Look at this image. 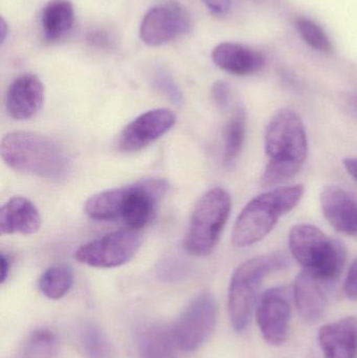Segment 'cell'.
Returning <instances> with one entry per match:
<instances>
[{
  "instance_id": "1",
  "label": "cell",
  "mask_w": 357,
  "mask_h": 358,
  "mask_svg": "<svg viewBox=\"0 0 357 358\" xmlns=\"http://www.w3.org/2000/svg\"><path fill=\"white\" fill-rule=\"evenodd\" d=\"M265 155L268 164L262 173V187H276L295 178L305 164L308 138L300 115L291 109H282L266 127Z\"/></svg>"
},
{
  "instance_id": "2",
  "label": "cell",
  "mask_w": 357,
  "mask_h": 358,
  "mask_svg": "<svg viewBox=\"0 0 357 358\" xmlns=\"http://www.w3.org/2000/svg\"><path fill=\"white\" fill-rule=\"evenodd\" d=\"M168 189L169 183L165 179H144L92 196L86 201L84 210L94 220L122 219L128 229L138 231L148 224L157 201Z\"/></svg>"
},
{
  "instance_id": "3",
  "label": "cell",
  "mask_w": 357,
  "mask_h": 358,
  "mask_svg": "<svg viewBox=\"0 0 357 358\" xmlns=\"http://www.w3.org/2000/svg\"><path fill=\"white\" fill-rule=\"evenodd\" d=\"M0 153L10 169L48 180L68 176L71 162L65 149L52 138L35 132L17 131L1 141Z\"/></svg>"
},
{
  "instance_id": "4",
  "label": "cell",
  "mask_w": 357,
  "mask_h": 358,
  "mask_svg": "<svg viewBox=\"0 0 357 358\" xmlns=\"http://www.w3.org/2000/svg\"><path fill=\"white\" fill-rule=\"evenodd\" d=\"M301 185L278 187L256 196L241 210L232 233L236 248H247L263 240L278 223L301 201Z\"/></svg>"
},
{
  "instance_id": "5",
  "label": "cell",
  "mask_w": 357,
  "mask_h": 358,
  "mask_svg": "<svg viewBox=\"0 0 357 358\" xmlns=\"http://www.w3.org/2000/svg\"><path fill=\"white\" fill-rule=\"evenodd\" d=\"M289 250L303 271L327 284L335 281L345 266V245L327 237L312 224L295 225L289 236Z\"/></svg>"
},
{
  "instance_id": "6",
  "label": "cell",
  "mask_w": 357,
  "mask_h": 358,
  "mask_svg": "<svg viewBox=\"0 0 357 358\" xmlns=\"http://www.w3.org/2000/svg\"><path fill=\"white\" fill-rule=\"evenodd\" d=\"M289 266V260L284 254L274 252L249 259L234 271L228 288V313L237 331H243L249 326L256 296L264 279Z\"/></svg>"
},
{
  "instance_id": "7",
  "label": "cell",
  "mask_w": 357,
  "mask_h": 358,
  "mask_svg": "<svg viewBox=\"0 0 357 358\" xmlns=\"http://www.w3.org/2000/svg\"><path fill=\"white\" fill-rule=\"evenodd\" d=\"M232 210L230 193L214 187L201 196L191 215L184 246L189 254L210 256L217 246Z\"/></svg>"
},
{
  "instance_id": "8",
  "label": "cell",
  "mask_w": 357,
  "mask_h": 358,
  "mask_svg": "<svg viewBox=\"0 0 357 358\" xmlns=\"http://www.w3.org/2000/svg\"><path fill=\"white\" fill-rule=\"evenodd\" d=\"M216 321L215 298L209 292L197 296L171 328L178 348L184 352H193L201 348L213 334Z\"/></svg>"
},
{
  "instance_id": "9",
  "label": "cell",
  "mask_w": 357,
  "mask_h": 358,
  "mask_svg": "<svg viewBox=\"0 0 357 358\" xmlns=\"http://www.w3.org/2000/svg\"><path fill=\"white\" fill-rule=\"evenodd\" d=\"M142 245L138 231L124 229L80 246L75 258L82 264L96 268L122 266L136 257Z\"/></svg>"
},
{
  "instance_id": "10",
  "label": "cell",
  "mask_w": 357,
  "mask_h": 358,
  "mask_svg": "<svg viewBox=\"0 0 357 358\" xmlns=\"http://www.w3.org/2000/svg\"><path fill=\"white\" fill-rule=\"evenodd\" d=\"M192 17L186 6L175 1L153 6L140 24V39L147 45H165L190 31Z\"/></svg>"
},
{
  "instance_id": "11",
  "label": "cell",
  "mask_w": 357,
  "mask_h": 358,
  "mask_svg": "<svg viewBox=\"0 0 357 358\" xmlns=\"http://www.w3.org/2000/svg\"><path fill=\"white\" fill-rule=\"evenodd\" d=\"M175 122V115L169 109L147 111L124 128L117 140V148L122 152H138L167 134Z\"/></svg>"
},
{
  "instance_id": "12",
  "label": "cell",
  "mask_w": 357,
  "mask_h": 358,
  "mask_svg": "<svg viewBox=\"0 0 357 358\" xmlns=\"http://www.w3.org/2000/svg\"><path fill=\"white\" fill-rule=\"evenodd\" d=\"M291 305L283 287L266 290L258 304L257 322L264 340L272 346L284 344L289 334Z\"/></svg>"
},
{
  "instance_id": "13",
  "label": "cell",
  "mask_w": 357,
  "mask_h": 358,
  "mask_svg": "<svg viewBox=\"0 0 357 358\" xmlns=\"http://www.w3.org/2000/svg\"><path fill=\"white\" fill-rule=\"evenodd\" d=\"M45 90L34 73H24L14 80L6 94V110L17 121L35 117L43 106Z\"/></svg>"
},
{
  "instance_id": "14",
  "label": "cell",
  "mask_w": 357,
  "mask_h": 358,
  "mask_svg": "<svg viewBox=\"0 0 357 358\" xmlns=\"http://www.w3.org/2000/svg\"><path fill=\"white\" fill-rule=\"evenodd\" d=\"M321 208L329 224L340 233L357 237V195L340 187H326L320 196Z\"/></svg>"
},
{
  "instance_id": "15",
  "label": "cell",
  "mask_w": 357,
  "mask_h": 358,
  "mask_svg": "<svg viewBox=\"0 0 357 358\" xmlns=\"http://www.w3.org/2000/svg\"><path fill=\"white\" fill-rule=\"evenodd\" d=\"M213 62L222 71L235 76H251L265 65L261 52L236 42L218 44L212 52Z\"/></svg>"
},
{
  "instance_id": "16",
  "label": "cell",
  "mask_w": 357,
  "mask_h": 358,
  "mask_svg": "<svg viewBox=\"0 0 357 358\" xmlns=\"http://www.w3.org/2000/svg\"><path fill=\"white\" fill-rule=\"evenodd\" d=\"M319 343L325 358H357V319L345 317L323 326Z\"/></svg>"
},
{
  "instance_id": "17",
  "label": "cell",
  "mask_w": 357,
  "mask_h": 358,
  "mask_svg": "<svg viewBox=\"0 0 357 358\" xmlns=\"http://www.w3.org/2000/svg\"><path fill=\"white\" fill-rule=\"evenodd\" d=\"M39 210L31 200L20 196L10 198L0 210V231L2 235H31L41 227Z\"/></svg>"
},
{
  "instance_id": "18",
  "label": "cell",
  "mask_w": 357,
  "mask_h": 358,
  "mask_svg": "<svg viewBox=\"0 0 357 358\" xmlns=\"http://www.w3.org/2000/svg\"><path fill=\"white\" fill-rule=\"evenodd\" d=\"M323 282L306 271L299 273L293 285L296 306L308 323H316L324 315L327 298Z\"/></svg>"
},
{
  "instance_id": "19",
  "label": "cell",
  "mask_w": 357,
  "mask_h": 358,
  "mask_svg": "<svg viewBox=\"0 0 357 358\" xmlns=\"http://www.w3.org/2000/svg\"><path fill=\"white\" fill-rule=\"evenodd\" d=\"M75 10L69 0H50L41 14L42 33L48 41L63 39L73 29Z\"/></svg>"
},
{
  "instance_id": "20",
  "label": "cell",
  "mask_w": 357,
  "mask_h": 358,
  "mask_svg": "<svg viewBox=\"0 0 357 358\" xmlns=\"http://www.w3.org/2000/svg\"><path fill=\"white\" fill-rule=\"evenodd\" d=\"M172 329L153 325L143 330L138 338L140 358H177Z\"/></svg>"
},
{
  "instance_id": "21",
  "label": "cell",
  "mask_w": 357,
  "mask_h": 358,
  "mask_svg": "<svg viewBox=\"0 0 357 358\" xmlns=\"http://www.w3.org/2000/svg\"><path fill=\"white\" fill-rule=\"evenodd\" d=\"M247 136V115L242 107H237L231 115L224 131V164L232 168L240 157Z\"/></svg>"
},
{
  "instance_id": "22",
  "label": "cell",
  "mask_w": 357,
  "mask_h": 358,
  "mask_svg": "<svg viewBox=\"0 0 357 358\" xmlns=\"http://www.w3.org/2000/svg\"><path fill=\"white\" fill-rule=\"evenodd\" d=\"M80 350L85 358H115V349L99 326L86 324L78 334Z\"/></svg>"
},
{
  "instance_id": "23",
  "label": "cell",
  "mask_w": 357,
  "mask_h": 358,
  "mask_svg": "<svg viewBox=\"0 0 357 358\" xmlns=\"http://www.w3.org/2000/svg\"><path fill=\"white\" fill-rule=\"evenodd\" d=\"M73 275L65 266H54L44 271L39 280L40 292L50 300L62 299L71 290Z\"/></svg>"
},
{
  "instance_id": "24",
  "label": "cell",
  "mask_w": 357,
  "mask_h": 358,
  "mask_svg": "<svg viewBox=\"0 0 357 358\" xmlns=\"http://www.w3.org/2000/svg\"><path fill=\"white\" fill-rule=\"evenodd\" d=\"M56 352V336L48 330H38L29 336L19 358H54Z\"/></svg>"
},
{
  "instance_id": "25",
  "label": "cell",
  "mask_w": 357,
  "mask_h": 358,
  "mask_svg": "<svg viewBox=\"0 0 357 358\" xmlns=\"http://www.w3.org/2000/svg\"><path fill=\"white\" fill-rule=\"evenodd\" d=\"M296 27H297L298 31H299L302 39L310 48L318 50V52H326V54L333 52V46L330 39H329L324 29L318 23L310 20V19L301 17V18L297 19V21H296Z\"/></svg>"
},
{
  "instance_id": "26",
  "label": "cell",
  "mask_w": 357,
  "mask_h": 358,
  "mask_svg": "<svg viewBox=\"0 0 357 358\" xmlns=\"http://www.w3.org/2000/svg\"><path fill=\"white\" fill-rule=\"evenodd\" d=\"M154 81L155 85H156L163 94H167L172 101H174L175 103H182V94H180V90H178L177 85L174 83L173 80H172L167 73H163V71H159V73L155 75Z\"/></svg>"
},
{
  "instance_id": "27",
  "label": "cell",
  "mask_w": 357,
  "mask_h": 358,
  "mask_svg": "<svg viewBox=\"0 0 357 358\" xmlns=\"http://www.w3.org/2000/svg\"><path fill=\"white\" fill-rule=\"evenodd\" d=\"M212 99L219 108L224 109L230 105L232 90L226 82L218 81L214 84L211 90Z\"/></svg>"
},
{
  "instance_id": "28",
  "label": "cell",
  "mask_w": 357,
  "mask_h": 358,
  "mask_svg": "<svg viewBox=\"0 0 357 358\" xmlns=\"http://www.w3.org/2000/svg\"><path fill=\"white\" fill-rule=\"evenodd\" d=\"M344 292L350 300H357V258L350 264L344 282Z\"/></svg>"
},
{
  "instance_id": "29",
  "label": "cell",
  "mask_w": 357,
  "mask_h": 358,
  "mask_svg": "<svg viewBox=\"0 0 357 358\" xmlns=\"http://www.w3.org/2000/svg\"><path fill=\"white\" fill-rule=\"evenodd\" d=\"M201 1L213 14L218 15V16H224V15L228 14L232 8L231 0H201Z\"/></svg>"
},
{
  "instance_id": "30",
  "label": "cell",
  "mask_w": 357,
  "mask_h": 358,
  "mask_svg": "<svg viewBox=\"0 0 357 358\" xmlns=\"http://www.w3.org/2000/svg\"><path fill=\"white\" fill-rule=\"evenodd\" d=\"M344 105H345L346 111L357 120V92L348 94L344 100Z\"/></svg>"
},
{
  "instance_id": "31",
  "label": "cell",
  "mask_w": 357,
  "mask_h": 358,
  "mask_svg": "<svg viewBox=\"0 0 357 358\" xmlns=\"http://www.w3.org/2000/svg\"><path fill=\"white\" fill-rule=\"evenodd\" d=\"M347 173L357 181V157H347L343 161Z\"/></svg>"
},
{
  "instance_id": "32",
  "label": "cell",
  "mask_w": 357,
  "mask_h": 358,
  "mask_svg": "<svg viewBox=\"0 0 357 358\" xmlns=\"http://www.w3.org/2000/svg\"><path fill=\"white\" fill-rule=\"evenodd\" d=\"M0 266H1V275H0V282H1V283H4V282H6V278L8 277V273H10V263L8 257H6V254H3V252H2L1 258H0Z\"/></svg>"
},
{
  "instance_id": "33",
  "label": "cell",
  "mask_w": 357,
  "mask_h": 358,
  "mask_svg": "<svg viewBox=\"0 0 357 358\" xmlns=\"http://www.w3.org/2000/svg\"><path fill=\"white\" fill-rule=\"evenodd\" d=\"M89 41L94 45L105 46L108 44V38L102 31L90 34Z\"/></svg>"
},
{
  "instance_id": "34",
  "label": "cell",
  "mask_w": 357,
  "mask_h": 358,
  "mask_svg": "<svg viewBox=\"0 0 357 358\" xmlns=\"http://www.w3.org/2000/svg\"><path fill=\"white\" fill-rule=\"evenodd\" d=\"M8 27L6 24V20L3 18L0 21V40H1V44L6 42V36H8Z\"/></svg>"
}]
</instances>
